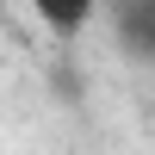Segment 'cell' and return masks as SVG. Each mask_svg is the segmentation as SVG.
<instances>
[{"label":"cell","instance_id":"1","mask_svg":"<svg viewBox=\"0 0 155 155\" xmlns=\"http://www.w3.org/2000/svg\"><path fill=\"white\" fill-rule=\"evenodd\" d=\"M112 31L137 62H155V0H118L112 6Z\"/></svg>","mask_w":155,"mask_h":155},{"label":"cell","instance_id":"2","mask_svg":"<svg viewBox=\"0 0 155 155\" xmlns=\"http://www.w3.org/2000/svg\"><path fill=\"white\" fill-rule=\"evenodd\" d=\"M31 6H37V19L56 37H81L87 19H93V0H31Z\"/></svg>","mask_w":155,"mask_h":155},{"label":"cell","instance_id":"3","mask_svg":"<svg viewBox=\"0 0 155 155\" xmlns=\"http://www.w3.org/2000/svg\"><path fill=\"white\" fill-rule=\"evenodd\" d=\"M0 6H6V0H0Z\"/></svg>","mask_w":155,"mask_h":155}]
</instances>
